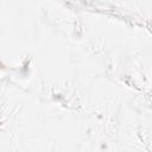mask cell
Here are the masks:
<instances>
[{"label": "cell", "instance_id": "obj_1", "mask_svg": "<svg viewBox=\"0 0 152 152\" xmlns=\"http://www.w3.org/2000/svg\"><path fill=\"white\" fill-rule=\"evenodd\" d=\"M0 68H1V69L4 68V64H2V63H0Z\"/></svg>", "mask_w": 152, "mask_h": 152}]
</instances>
